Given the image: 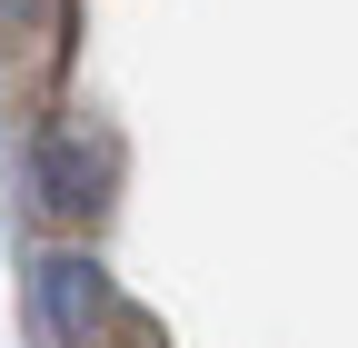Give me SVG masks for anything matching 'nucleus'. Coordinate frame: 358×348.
<instances>
[{"label": "nucleus", "instance_id": "f03ea898", "mask_svg": "<svg viewBox=\"0 0 358 348\" xmlns=\"http://www.w3.org/2000/svg\"><path fill=\"white\" fill-rule=\"evenodd\" d=\"M40 328H50L60 348H90L110 328V269H100V259H80V249L40 259Z\"/></svg>", "mask_w": 358, "mask_h": 348}, {"label": "nucleus", "instance_id": "f257e3e1", "mask_svg": "<svg viewBox=\"0 0 358 348\" xmlns=\"http://www.w3.org/2000/svg\"><path fill=\"white\" fill-rule=\"evenodd\" d=\"M110 169H120V150H110V129L100 119H50L40 129V209L50 219H90V209L110 199Z\"/></svg>", "mask_w": 358, "mask_h": 348}]
</instances>
